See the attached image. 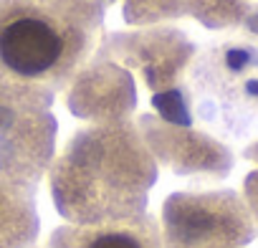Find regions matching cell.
Returning a JSON list of instances; mask_svg holds the SVG:
<instances>
[{
	"instance_id": "cell-1",
	"label": "cell",
	"mask_w": 258,
	"mask_h": 248,
	"mask_svg": "<svg viewBox=\"0 0 258 248\" xmlns=\"http://www.w3.org/2000/svg\"><path fill=\"white\" fill-rule=\"evenodd\" d=\"M101 21V0H0V69L58 91L89 61Z\"/></svg>"
},
{
	"instance_id": "cell-2",
	"label": "cell",
	"mask_w": 258,
	"mask_h": 248,
	"mask_svg": "<svg viewBox=\"0 0 258 248\" xmlns=\"http://www.w3.org/2000/svg\"><path fill=\"white\" fill-rule=\"evenodd\" d=\"M198 124L228 142L258 132V43L245 36H220L192 56L185 74Z\"/></svg>"
},
{
	"instance_id": "cell-3",
	"label": "cell",
	"mask_w": 258,
	"mask_h": 248,
	"mask_svg": "<svg viewBox=\"0 0 258 248\" xmlns=\"http://www.w3.org/2000/svg\"><path fill=\"white\" fill-rule=\"evenodd\" d=\"M48 89L21 81L0 69V157L3 175L26 185L38 182L53 147Z\"/></svg>"
},
{
	"instance_id": "cell-4",
	"label": "cell",
	"mask_w": 258,
	"mask_h": 248,
	"mask_svg": "<svg viewBox=\"0 0 258 248\" xmlns=\"http://www.w3.org/2000/svg\"><path fill=\"white\" fill-rule=\"evenodd\" d=\"M48 248H162V228L152 215L137 213L94 225L58 228Z\"/></svg>"
},
{
	"instance_id": "cell-5",
	"label": "cell",
	"mask_w": 258,
	"mask_h": 248,
	"mask_svg": "<svg viewBox=\"0 0 258 248\" xmlns=\"http://www.w3.org/2000/svg\"><path fill=\"white\" fill-rule=\"evenodd\" d=\"M38 233L36 188L0 175V248H36Z\"/></svg>"
}]
</instances>
